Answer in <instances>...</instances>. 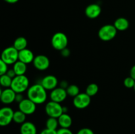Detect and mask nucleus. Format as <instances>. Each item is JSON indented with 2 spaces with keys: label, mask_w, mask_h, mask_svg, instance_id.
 I'll list each match as a JSON object with an SVG mask.
<instances>
[{
  "label": "nucleus",
  "mask_w": 135,
  "mask_h": 134,
  "mask_svg": "<svg viewBox=\"0 0 135 134\" xmlns=\"http://www.w3.org/2000/svg\"><path fill=\"white\" fill-rule=\"evenodd\" d=\"M91 102V97L86 93H80L74 97L73 103L78 109H84L88 107Z\"/></svg>",
  "instance_id": "6e6552de"
},
{
  "label": "nucleus",
  "mask_w": 135,
  "mask_h": 134,
  "mask_svg": "<svg viewBox=\"0 0 135 134\" xmlns=\"http://www.w3.org/2000/svg\"><path fill=\"white\" fill-rule=\"evenodd\" d=\"M60 52L61 55V56H63V57H68V56H69L70 54H71V51H70V50L67 47L64 49L61 50Z\"/></svg>",
  "instance_id": "7c9ffc66"
},
{
  "label": "nucleus",
  "mask_w": 135,
  "mask_h": 134,
  "mask_svg": "<svg viewBox=\"0 0 135 134\" xmlns=\"http://www.w3.org/2000/svg\"><path fill=\"white\" fill-rule=\"evenodd\" d=\"M113 25L117 30V31L123 32L129 28L130 24H129V20L126 18L119 17L115 20Z\"/></svg>",
  "instance_id": "a211bd4d"
},
{
  "label": "nucleus",
  "mask_w": 135,
  "mask_h": 134,
  "mask_svg": "<svg viewBox=\"0 0 135 134\" xmlns=\"http://www.w3.org/2000/svg\"><path fill=\"white\" fill-rule=\"evenodd\" d=\"M117 30L113 24H105L102 26L99 30L98 35L101 40L109 42L115 38Z\"/></svg>",
  "instance_id": "20e7f679"
},
{
  "label": "nucleus",
  "mask_w": 135,
  "mask_h": 134,
  "mask_svg": "<svg viewBox=\"0 0 135 134\" xmlns=\"http://www.w3.org/2000/svg\"><path fill=\"white\" fill-rule=\"evenodd\" d=\"M59 126L58 119L56 118L49 117L46 122V128L50 129V130H57Z\"/></svg>",
  "instance_id": "4be33fe9"
},
{
  "label": "nucleus",
  "mask_w": 135,
  "mask_h": 134,
  "mask_svg": "<svg viewBox=\"0 0 135 134\" xmlns=\"http://www.w3.org/2000/svg\"><path fill=\"white\" fill-rule=\"evenodd\" d=\"M133 89H134V91H135V85H134V88H133Z\"/></svg>",
  "instance_id": "e433bc0d"
},
{
  "label": "nucleus",
  "mask_w": 135,
  "mask_h": 134,
  "mask_svg": "<svg viewBox=\"0 0 135 134\" xmlns=\"http://www.w3.org/2000/svg\"><path fill=\"white\" fill-rule=\"evenodd\" d=\"M6 74L8 75V76H9L10 78H11L12 79H13L16 76H17V75H16L15 72L14 70H13V68H12V69H10V70H8V71H7V72Z\"/></svg>",
  "instance_id": "2f4dec72"
},
{
  "label": "nucleus",
  "mask_w": 135,
  "mask_h": 134,
  "mask_svg": "<svg viewBox=\"0 0 135 134\" xmlns=\"http://www.w3.org/2000/svg\"><path fill=\"white\" fill-rule=\"evenodd\" d=\"M57 78L54 75H47L42 78L40 84L47 91H52L55 88L57 87Z\"/></svg>",
  "instance_id": "ddd939ff"
},
{
  "label": "nucleus",
  "mask_w": 135,
  "mask_h": 134,
  "mask_svg": "<svg viewBox=\"0 0 135 134\" xmlns=\"http://www.w3.org/2000/svg\"><path fill=\"white\" fill-rule=\"evenodd\" d=\"M29 84L30 81L26 76H16L13 79L11 88L16 93H22L28 89Z\"/></svg>",
  "instance_id": "f03ea898"
},
{
  "label": "nucleus",
  "mask_w": 135,
  "mask_h": 134,
  "mask_svg": "<svg viewBox=\"0 0 135 134\" xmlns=\"http://www.w3.org/2000/svg\"><path fill=\"white\" fill-rule=\"evenodd\" d=\"M36 104L29 99L28 98L24 99L18 103V110L22 111L26 115H31L34 114L36 110Z\"/></svg>",
  "instance_id": "1a4fd4ad"
},
{
  "label": "nucleus",
  "mask_w": 135,
  "mask_h": 134,
  "mask_svg": "<svg viewBox=\"0 0 135 134\" xmlns=\"http://www.w3.org/2000/svg\"><path fill=\"white\" fill-rule=\"evenodd\" d=\"M99 91V87L95 83H92L90 84L88 86L86 87L85 93L88 94L90 97H93L96 95Z\"/></svg>",
  "instance_id": "5701e85b"
},
{
  "label": "nucleus",
  "mask_w": 135,
  "mask_h": 134,
  "mask_svg": "<svg viewBox=\"0 0 135 134\" xmlns=\"http://www.w3.org/2000/svg\"><path fill=\"white\" fill-rule=\"evenodd\" d=\"M32 63L34 68L40 71L46 70L50 65V59L44 55H38L35 56Z\"/></svg>",
  "instance_id": "9d476101"
},
{
  "label": "nucleus",
  "mask_w": 135,
  "mask_h": 134,
  "mask_svg": "<svg viewBox=\"0 0 135 134\" xmlns=\"http://www.w3.org/2000/svg\"><path fill=\"white\" fill-rule=\"evenodd\" d=\"M86 16L90 19L98 18L101 14L102 8L98 4L92 3L86 7L84 11Z\"/></svg>",
  "instance_id": "4468645a"
},
{
  "label": "nucleus",
  "mask_w": 135,
  "mask_h": 134,
  "mask_svg": "<svg viewBox=\"0 0 135 134\" xmlns=\"http://www.w3.org/2000/svg\"><path fill=\"white\" fill-rule=\"evenodd\" d=\"M35 58L34 53L29 49H25L18 51V60L25 63L26 64L33 63Z\"/></svg>",
  "instance_id": "2eb2a0df"
},
{
  "label": "nucleus",
  "mask_w": 135,
  "mask_h": 134,
  "mask_svg": "<svg viewBox=\"0 0 135 134\" xmlns=\"http://www.w3.org/2000/svg\"><path fill=\"white\" fill-rule=\"evenodd\" d=\"M66 91H67V95L73 98L80 93V89L79 86L75 84H71L69 85L68 87L66 89Z\"/></svg>",
  "instance_id": "b1692460"
},
{
  "label": "nucleus",
  "mask_w": 135,
  "mask_h": 134,
  "mask_svg": "<svg viewBox=\"0 0 135 134\" xmlns=\"http://www.w3.org/2000/svg\"><path fill=\"white\" fill-rule=\"evenodd\" d=\"M45 112L49 117L58 118L63 113V106L61 103L50 101L45 106Z\"/></svg>",
  "instance_id": "423d86ee"
},
{
  "label": "nucleus",
  "mask_w": 135,
  "mask_h": 134,
  "mask_svg": "<svg viewBox=\"0 0 135 134\" xmlns=\"http://www.w3.org/2000/svg\"><path fill=\"white\" fill-rule=\"evenodd\" d=\"M67 96L68 95H67L66 89L60 87H57L51 91V93L50 94V98L51 101L61 103L66 99Z\"/></svg>",
  "instance_id": "9b49d317"
},
{
  "label": "nucleus",
  "mask_w": 135,
  "mask_h": 134,
  "mask_svg": "<svg viewBox=\"0 0 135 134\" xmlns=\"http://www.w3.org/2000/svg\"><path fill=\"white\" fill-rule=\"evenodd\" d=\"M57 134H73L69 128H63L60 127L57 130Z\"/></svg>",
  "instance_id": "c85d7f7f"
},
{
  "label": "nucleus",
  "mask_w": 135,
  "mask_h": 134,
  "mask_svg": "<svg viewBox=\"0 0 135 134\" xmlns=\"http://www.w3.org/2000/svg\"><path fill=\"white\" fill-rule=\"evenodd\" d=\"M13 79L9 77L8 75H1L0 77V84L2 87L5 88H9L11 86Z\"/></svg>",
  "instance_id": "393cba45"
},
{
  "label": "nucleus",
  "mask_w": 135,
  "mask_h": 134,
  "mask_svg": "<svg viewBox=\"0 0 135 134\" xmlns=\"http://www.w3.org/2000/svg\"><path fill=\"white\" fill-rule=\"evenodd\" d=\"M4 1H5L6 3H7L14 4V3H16L18 2L19 0H4Z\"/></svg>",
  "instance_id": "c9c22d12"
},
{
  "label": "nucleus",
  "mask_w": 135,
  "mask_h": 134,
  "mask_svg": "<svg viewBox=\"0 0 135 134\" xmlns=\"http://www.w3.org/2000/svg\"><path fill=\"white\" fill-rule=\"evenodd\" d=\"M26 114L22 112L21 110H17L14 112V115H13V122H15L17 123H19V124H22V123H25L26 122Z\"/></svg>",
  "instance_id": "412c9836"
},
{
  "label": "nucleus",
  "mask_w": 135,
  "mask_h": 134,
  "mask_svg": "<svg viewBox=\"0 0 135 134\" xmlns=\"http://www.w3.org/2000/svg\"><path fill=\"white\" fill-rule=\"evenodd\" d=\"M8 70V64L0 59V75L6 74Z\"/></svg>",
  "instance_id": "bb28decb"
},
{
  "label": "nucleus",
  "mask_w": 135,
  "mask_h": 134,
  "mask_svg": "<svg viewBox=\"0 0 135 134\" xmlns=\"http://www.w3.org/2000/svg\"><path fill=\"white\" fill-rule=\"evenodd\" d=\"M13 69L15 72L17 76L25 75L27 71V64L20 60H18L13 64Z\"/></svg>",
  "instance_id": "6ab92c4d"
},
{
  "label": "nucleus",
  "mask_w": 135,
  "mask_h": 134,
  "mask_svg": "<svg viewBox=\"0 0 135 134\" xmlns=\"http://www.w3.org/2000/svg\"><path fill=\"white\" fill-rule=\"evenodd\" d=\"M28 45V41L26 38H25L23 36H20L16 38L15 40L13 42V46L18 50V51L23 50L27 48Z\"/></svg>",
  "instance_id": "aec40b11"
},
{
  "label": "nucleus",
  "mask_w": 135,
  "mask_h": 134,
  "mask_svg": "<svg viewBox=\"0 0 135 134\" xmlns=\"http://www.w3.org/2000/svg\"><path fill=\"white\" fill-rule=\"evenodd\" d=\"M1 60L8 65L14 64L18 60V51L13 46L7 47L1 53Z\"/></svg>",
  "instance_id": "39448f33"
},
{
  "label": "nucleus",
  "mask_w": 135,
  "mask_h": 134,
  "mask_svg": "<svg viewBox=\"0 0 135 134\" xmlns=\"http://www.w3.org/2000/svg\"><path fill=\"white\" fill-rule=\"evenodd\" d=\"M130 76L135 80V65L133 66L130 70Z\"/></svg>",
  "instance_id": "f704fd0d"
},
{
  "label": "nucleus",
  "mask_w": 135,
  "mask_h": 134,
  "mask_svg": "<svg viewBox=\"0 0 135 134\" xmlns=\"http://www.w3.org/2000/svg\"><path fill=\"white\" fill-rule=\"evenodd\" d=\"M40 134H57V130H52L45 128L42 130Z\"/></svg>",
  "instance_id": "c756f323"
},
{
  "label": "nucleus",
  "mask_w": 135,
  "mask_h": 134,
  "mask_svg": "<svg viewBox=\"0 0 135 134\" xmlns=\"http://www.w3.org/2000/svg\"><path fill=\"white\" fill-rule=\"evenodd\" d=\"M17 93L11 87L5 88L3 90L1 91L0 99L2 103L5 105H9L15 101Z\"/></svg>",
  "instance_id": "f8f14e48"
},
{
  "label": "nucleus",
  "mask_w": 135,
  "mask_h": 134,
  "mask_svg": "<svg viewBox=\"0 0 135 134\" xmlns=\"http://www.w3.org/2000/svg\"><path fill=\"white\" fill-rule=\"evenodd\" d=\"M27 98L36 105L43 104L47 100V90L42 86L40 83L34 84L29 87L27 90Z\"/></svg>",
  "instance_id": "f257e3e1"
},
{
  "label": "nucleus",
  "mask_w": 135,
  "mask_h": 134,
  "mask_svg": "<svg viewBox=\"0 0 135 134\" xmlns=\"http://www.w3.org/2000/svg\"><path fill=\"white\" fill-rule=\"evenodd\" d=\"M21 134H37V128L31 122H25L20 127Z\"/></svg>",
  "instance_id": "dca6fc26"
},
{
  "label": "nucleus",
  "mask_w": 135,
  "mask_h": 134,
  "mask_svg": "<svg viewBox=\"0 0 135 134\" xmlns=\"http://www.w3.org/2000/svg\"><path fill=\"white\" fill-rule=\"evenodd\" d=\"M23 95H22V93H17V95H16V99H15V101L17 102H21L22 100L24 99Z\"/></svg>",
  "instance_id": "72a5a7b5"
},
{
  "label": "nucleus",
  "mask_w": 135,
  "mask_h": 134,
  "mask_svg": "<svg viewBox=\"0 0 135 134\" xmlns=\"http://www.w3.org/2000/svg\"><path fill=\"white\" fill-rule=\"evenodd\" d=\"M57 119L59 126L63 128H69L73 123L72 118L67 113H63Z\"/></svg>",
  "instance_id": "f3484780"
},
{
  "label": "nucleus",
  "mask_w": 135,
  "mask_h": 134,
  "mask_svg": "<svg viewBox=\"0 0 135 134\" xmlns=\"http://www.w3.org/2000/svg\"><path fill=\"white\" fill-rule=\"evenodd\" d=\"M14 112L9 106H4L0 109V126L2 127L8 126L13 121Z\"/></svg>",
  "instance_id": "0eeeda50"
},
{
  "label": "nucleus",
  "mask_w": 135,
  "mask_h": 134,
  "mask_svg": "<svg viewBox=\"0 0 135 134\" xmlns=\"http://www.w3.org/2000/svg\"><path fill=\"white\" fill-rule=\"evenodd\" d=\"M76 134H94V133L91 129L88 128V127H83L79 130Z\"/></svg>",
  "instance_id": "cd10ccee"
},
{
  "label": "nucleus",
  "mask_w": 135,
  "mask_h": 134,
  "mask_svg": "<svg viewBox=\"0 0 135 134\" xmlns=\"http://www.w3.org/2000/svg\"><path fill=\"white\" fill-rule=\"evenodd\" d=\"M123 84L125 85V87L129 88V89H131V88H134L135 85V80L131 78V76L127 77L124 80Z\"/></svg>",
  "instance_id": "a878e982"
},
{
  "label": "nucleus",
  "mask_w": 135,
  "mask_h": 134,
  "mask_svg": "<svg viewBox=\"0 0 135 134\" xmlns=\"http://www.w3.org/2000/svg\"><path fill=\"white\" fill-rule=\"evenodd\" d=\"M69 84L68 82H67L66 80H63V81H61L60 82V84H59V87L61 88H63V89H66L67 87H69Z\"/></svg>",
  "instance_id": "473e14b6"
},
{
  "label": "nucleus",
  "mask_w": 135,
  "mask_h": 134,
  "mask_svg": "<svg viewBox=\"0 0 135 134\" xmlns=\"http://www.w3.org/2000/svg\"><path fill=\"white\" fill-rule=\"evenodd\" d=\"M69 39L65 34L61 32H58L53 35L51 39L52 47L55 49L61 51L67 48L68 45Z\"/></svg>",
  "instance_id": "7ed1b4c3"
}]
</instances>
